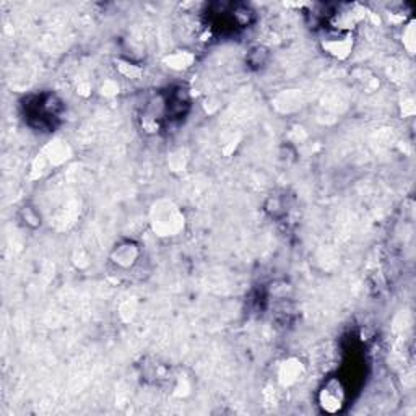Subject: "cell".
Returning a JSON list of instances; mask_svg holds the SVG:
<instances>
[{"mask_svg": "<svg viewBox=\"0 0 416 416\" xmlns=\"http://www.w3.org/2000/svg\"><path fill=\"white\" fill-rule=\"evenodd\" d=\"M21 213H23V218H25V223H26L28 226L36 228V226L41 225L39 215H38V212L33 207H25V208L21 210Z\"/></svg>", "mask_w": 416, "mask_h": 416, "instance_id": "obj_8", "label": "cell"}, {"mask_svg": "<svg viewBox=\"0 0 416 416\" xmlns=\"http://www.w3.org/2000/svg\"><path fill=\"white\" fill-rule=\"evenodd\" d=\"M304 365L298 358H288L278 367V380L283 387H291L303 377Z\"/></svg>", "mask_w": 416, "mask_h": 416, "instance_id": "obj_5", "label": "cell"}, {"mask_svg": "<svg viewBox=\"0 0 416 416\" xmlns=\"http://www.w3.org/2000/svg\"><path fill=\"white\" fill-rule=\"evenodd\" d=\"M151 225L160 236H176L184 226V218L171 203H158L153 207Z\"/></svg>", "mask_w": 416, "mask_h": 416, "instance_id": "obj_1", "label": "cell"}, {"mask_svg": "<svg viewBox=\"0 0 416 416\" xmlns=\"http://www.w3.org/2000/svg\"><path fill=\"white\" fill-rule=\"evenodd\" d=\"M319 405L327 413H337L345 405V387L342 384V380L337 377H332L327 380V382L322 385L319 390Z\"/></svg>", "mask_w": 416, "mask_h": 416, "instance_id": "obj_2", "label": "cell"}, {"mask_svg": "<svg viewBox=\"0 0 416 416\" xmlns=\"http://www.w3.org/2000/svg\"><path fill=\"white\" fill-rule=\"evenodd\" d=\"M353 44V34L350 31H337V29L322 39V49L329 56L340 59V61H343V59H347L351 54Z\"/></svg>", "mask_w": 416, "mask_h": 416, "instance_id": "obj_3", "label": "cell"}, {"mask_svg": "<svg viewBox=\"0 0 416 416\" xmlns=\"http://www.w3.org/2000/svg\"><path fill=\"white\" fill-rule=\"evenodd\" d=\"M119 72L124 75L127 78H137L140 77V73H142V70H140L137 66H133L131 62H122L119 61Z\"/></svg>", "mask_w": 416, "mask_h": 416, "instance_id": "obj_7", "label": "cell"}, {"mask_svg": "<svg viewBox=\"0 0 416 416\" xmlns=\"http://www.w3.org/2000/svg\"><path fill=\"white\" fill-rule=\"evenodd\" d=\"M166 62L168 67H171L174 70H184L189 69L192 64H194V54H191V52L187 51H178L174 52V54L168 56Z\"/></svg>", "mask_w": 416, "mask_h": 416, "instance_id": "obj_6", "label": "cell"}, {"mask_svg": "<svg viewBox=\"0 0 416 416\" xmlns=\"http://www.w3.org/2000/svg\"><path fill=\"white\" fill-rule=\"evenodd\" d=\"M140 254H142L140 252V245L136 241L126 239V241H121L117 244L113 252H111V262L116 267L122 268V270H128V268L137 265Z\"/></svg>", "mask_w": 416, "mask_h": 416, "instance_id": "obj_4", "label": "cell"}]
</instances>
